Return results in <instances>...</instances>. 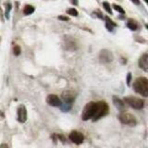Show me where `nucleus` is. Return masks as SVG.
Returning <instances> with one entry per match:
<instances>
[{
    "label": "nucleus",
    "instance_id": "5701e85b",
    "mask_svg": "<svg viewBox=\"0 0 148 148\" xmlns=\"http://www.w3.org/2000/svg\"><path fill=\"white\" fill-rule=\"evenodd\" d=\"M145 26H146V28H147V29H148V24H146Z\"/></svg>",
    "mask_w": 148,
    "mask_h": 148
},
{
    "label": "nucleus",
    "instance_id": "20e7f679",
    "mask_svg": "<svg viewBox=\"0 0 148 148\" xmlns=\"http://www.w3.org/2000/svg\"><path fill=\"white\" fill-rule=\"evenodd\" d=\"M124 103L130 106L134 109H142L145 106V101L138 97L133 96H127L124 98Z\"/></svg>",
    "mask_w": 148,
    "mask_h": 148
},
{
    "label": "nucleus",
    "instance_id": "a211bd4d",
    "mask_svg": "<svg viewBox=\"0 0 148 148\" xmlns=\"http://www.w3.org/2000/svg\"><path fill=\"white\" fill-rule=\"evenodd\" d=\"M13 52H14V55L15 56H18L21 54V47L18 45H16V46H14V48H13Z\"/></svg>",
    "mask_w": 148,
    "mask_h": 148
},
{
    "label": "nucleus",
    "instance_id": "4468645a",
    "mask_svg": "<svg viewBox=\"0 0 148 148\" xmlns=\"http://www.w3.org/2000/svg\"><path fill=\"white\" fill-rule=\"evenodd\" d=\"M127 26H128L129 29H131L132 31H136L137 28H138L137 23L132 20H129V21L127 23Z\"/></svg>",
    "mask_w": 148,
    "mask_h": 148
},
{
    "label": "nucleus",
    "instance_id": "6ab92c4d",
    "mask_svg": "<svg viewBox=\"0 0 148 148\" xmlns=\"http://www.w3.org/2000/svg\"><path fill=\"white\" fill-rule=\"evenodd\" d=\"M131 80H132V74L129 73L128 74V78H127V84L130 85V83H131Z\"/></svg>",
    "mask_w": 148,
    "mask_h": 148
},
{
    "label": "nucleus",
    "instance_id": "f8f14e48",
    "mask_svg": "<svg viewBox=\"0 0 148 148\" xmlns=\"http://www.w3.org/2000/svg\"><path fill=\"white\" fill-rule=\"evenodd\" d=\"M113 102H114V105L117 106V108L120 110H122L124 108V106H125V104H124V102L121 100V99H119L118 98V97H116L114 96L113 97Z\"/></svg>",
    "mask_w": 148,
    "mask_h": 148
},
{
    "label": "nucleus",
    "instance_id": "2eb2a0df",
    "mask_svg": "<svg viewBox=\"0 0 148 148\" xmlns=\"http://www.w3.org/2000/svg\"><path fill=\"white\" fill-rule=\"evenodd\" d=\"M67 13L69 14V15H71V16H73V17H77V16H78V11L76 10L75 8H73L68 9V10H67Z\"/></svg>",
    "mask_w": 148,
    "mask_h": 148
},
{
    "label": "nucleus",
    "instance_id": "f257e3e1",
    "mask_svg": "<svg viewBox=\"0 0 148 148\" xmlns=\"http://www.w3.org/2000/svg\"><path fill=\"white\" fill-rule=\"evenodd\" d=\"M133 90L142 96H148V79L145 77H139L133 82Z\"/></svg>",
    "mask_w": 148,
    "mask_h": 148
},
{
    "label": "nucleus",
    "instance_id": "39448f33",
    "mask_svg": "<svg viewBox=\"0 0 148 148\" xmlns=\"http://www.w3.org/2000/svg\"><path fill=\"white\" fill-rule=\"evenodd\" d=\"M119 119L122 124L129 125V126H131V127L135 126L137 124V120H136L135 117L129 113H126V112L120 113L119 115Z\"/></svg>",
    "mask_w": 148,
    "mask_h": 148
},
{
    "label": "nucleus",
    "instance_id": "dca6fc26",
    "mask_svg": "<svg viewBox=\"0 0 148 148\" xmlns=\"http://www.w3.org/2000/svg\"><path fill=\"white\" fill-rule=\"evenodd\" d=\"M103 7H104V8L106 9V11H108L109 14H111V15H112V9H111V7H110L109 3H108V2H104V3H103Z\"/></svg>",
    "mask_w": 148,
    "mask_h": 148
},
{
    "label": "nucleus",
    "instance_id": "0eeeda50",
    "mask_svg": "<svg viewBox=\"0 0 148 148\" xmlns=\"http://www.w3.org/2000/svg\"><path fill=\"white\" fill-rule=\"evenodd\" d=\"M46 103L52 106H61L62 105L61 100L56 95H48L46 97Z\"/></svg>",
    "mask_w": 148,
    "mask_h": 148
},
{
    "label": "nucleus",
    "instance_id": "f3484780",
    "mask_svg": "<svg viewBox=\"0 0 148 148\" xmlns=\"http://www.w3.org/2000/svg\"><path fill=\"white\" fill-rule=\"evenodd\" d=\"M113 8H115V10H117L119 13H121V14H124L125 13L124 9L121 7H120V6H118V5H113Z\"/></svg>",
    "mask_w": 148,
    "mask_h": 148
},
{
    "label": "nucleus",
    "instance_id": "f03ea898",
    "mask_svg": "<svg viewBox=\"0 0 148 148\" xmlns=\"http://www.w3.org/2000/svg\"><path fill=\"white\" fill-rule=\"evenodd\" d=\"M108 105L104 101H100V102H97L96 103V110H95V113L92 117V120L94 121H96V120L100 119L101 118L105 117L106 115H108Z\"/></svg>",
    "mask_w": 148,
    "mask_h": 148
},
{
    "label": "nucleus",
    "instance_id": "9d476101",
    "mask_svg": "<svg viewBox=\"0 0 148 148\" xmlns=\"http://www.w3.org/2000/svg\"><path fill=\"white\" fill-rule=\"evenodd\" d=\"M100 60L102 62H110L113 60V56L108 50H102L100 53Z\"/></svg>",
    "mask_w": 148,
    "mask_h": 148
},
{
    "label": "nucleus",
    "instance_id": "7ed1b4c3",
    "mask_svg": "<svg viewBox=\"0 0 148 148\" xmlns=\"http://www.w3.org/2000/svg\"><path fill=\"white\" fill-rule=\"evenodd\" d=\"M95 110H96V102H89L88 104H86L82 113V120L85 121V120L92 119L95 113Z\"/></svg>",
    "mask_w": 148,
    "mask_h": 148
},
{
    "label": "nucleus",
    "instance_id": "aec40b11",
    "mask_svg": "<svg viewBox=\"0 0 148 148\" xmlns=\"http://www.w3.org/2000/svg\"><path fill=\"white\" fill-rule=\"evenodd\" d=\"M58 20H60V21H69V18L68 17H64V16H59L58 17Z\"/></svg>",
    "mask_w": 148,
    "mask_h": 148
},
{
    "label": "nucleus",
    "instance_id": "412c9836",
    "mask_svg": "<svg viewBox=\"0 0 148 148\" xmlns=\"http://www.w3.org/2000/svg\"><path fill=\"white\" fill-rule=\"evenodd\" d=\"M132 1L134 4H136V5H139V4H140V1H139V0H132Z\"/></svg>",
    "mask_w": 148,
    "mask_h": 148
},
{
    "label": "nucleus",
    "instance_id": "1a4fd4ad",
    "mask_svg": "<svg viewBox=\"0 0 148 148\" xmlns=\"http://www.w3.org/2000/svg\"><path fill=\"white\" fill-rule=\"evenodd\" d=\"M61 96H62L63 101L65 102V103H67V104H71L72 102L74 101V99H75V95H74L71 91L63 92Z\"/></svg>",
    "mask_w": 148,
    "mask_h": 148
},
{
    "label": "nucleus",
    "instance_id": "9b49d317",
    "mask_svg": "<svg viewBox=\"0 0 148 148\" xmlns=\"http://www.w3.org/2000/svg\"><path fill=\"white\" fill-rule=\"evenodd\" d=\"M139 67L145 72H148V54H143L139 59Z\"/></svg>",
    "mask_w": 148,
    "mask_h": 148
},
{
    "label": "nucleus",
    "instance_id": "423d86ee",
    "mask_svg": "<svg viewBox=\"0 0 148 148\" xmlns=\"http://www.w3.org/2000/svg\"><path fill=\"white\" fill-rule=\"evenodd\" d=\"M69 138L72 143H76V145H81V143L83 142V140H84L83 134L78 131H72L71 133H69Z\"/></svg>",
    "mask_w": 148,
    "mask_h": 148
},
{
    "label": "nucleus",
    "instance_id": "ddd939ff",
    "mask_svg": "<svg viewBox=\"0 0 148 148\" xmlns=\"http://www.w3.org/2000/svg\"><path fill=\"white\" fill-rule=\"evenodd\" d=\"M34 11V8L31 6V5H27V6L24 7V9H23V13L25 14V15H31L32 14Z\"/></svg>",
    "mask_w": 148,
    "mask_h": 148
},
{
    "label": "nucleus",
    "instance_id": "4be33fe9",
    "mask_svg": "<svg viewBox=\"0 0 148 148\" xmlns=\"http://www.w3.org/2000/svg\"><path fill=\"white\" fill-rule=\"evenodd\" d=\"M145 2H146L147 4H148V0H145Z\"/></svg>",
    "mask_w": 148,
    "mask_h": 148
},
{
    "label": "nucleus",
    "instance_id": "6e6552de",
    "mask_svg": "<svg viewBox=\"0 0 148 148\" xmlns=\"http://www.w3.org/2000/svg\"><path fill=\"white\" fill-rule=\"evenodd\" d=\"M27 119V110L25 106L21 105L18 108V120L21 123H24Z\"/></svg>",
    "mask_w": 148,
    "mask_h": 148
}]
</instances>
